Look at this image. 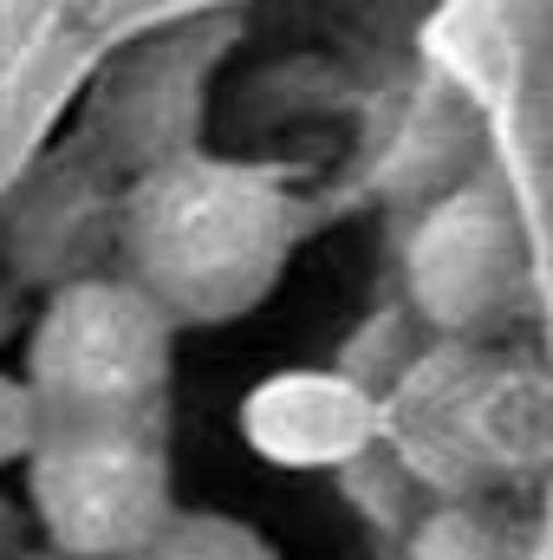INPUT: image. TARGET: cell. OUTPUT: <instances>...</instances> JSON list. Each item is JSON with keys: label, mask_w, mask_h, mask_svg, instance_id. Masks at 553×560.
Wrapping results in <instances>:
<instances>
[{"label": "cell", "mask_w": 553, "mask_h": 560, "mask_svg": "<svg viewBox=\"0 0 553 560\" xmlns=\"http://www.w3.org/2000/svg\"><path fill=\"white\" fill-rule=\"evenodd\" d=\"M111 255L176 326H222L274 293L293 255V196L274 170L163 150L118 189Z\"/></svg>", "instance_id": "cell-1"}, {"label": "cell", "mask_w": 553, "mask_h": 560, "mask_svg": "<svg viewBox=\"0 0 553 560\" xmlns=\"http://www.w3.org/2000/svg\"><path fill=\"white\" fill-rule=\"evenodd\" d=\"M176 319L125 275L46 287L26 339V398L46 423H163Z\"/></svg>", "instance_id": "cell-2"}, {"label": "cell", "mask_w": 553, "mask_h": 560, "mask_svg": "<svg viewBox=\"0 0 553 560\" xmlns=\"http://www.w3.org/2000/svg\"><path fill=\"white\" fill-rule=\"evenodd\" d=\"M391 443L443 495H482L528 476L548 456V392L521 359H495L475 339L430 352L391 398Z\"/></svg>", "instance_id": "cell-3"}, {"label": "cell", "mask_w": 553, "mask_h": 560, "mask_svg": "<svg viewBox=\"0 0 553 560\" xmlns=\"http://www.w3.org/2000/svg\"><path fill=\"white\" fill-rule=\"evenodd\" d=\"M163 423H46L26 443V502L46 548L79 560H125L169 515Z\"/></svg>", "instance_id": "cell-4"}, {"label": "cell", "mask_w": 553, "mask_h": 560, "mask_svg": "<svg viewBox=\"0 0 553 560\" xmlns=\"http://www.w3.org/2000/svg\"><path fill=\"white\" fill-rule=\"evenodd\" d=\"M416 313L449 339L508 326L528 300V242L495 189H456L416 222L404 248Z\"/></svg>", "instance_id": "cell-5"}, {"label": "cell", "mask_w": 553, "mask_h": 560, "mask_svg": "<svg viewBox=\"0 0 553 560\" xmlns=\"http://www.w3.org/2000/svg\"><path fill=\"white\" fill-rule=\"evenodd\" d=\"M118 229V189L105 183L98 163H46L0 215V248L7 268L26 287H59V280L98 275L111 255Z\"/></svg>", "instance_id": "cell-6"}, {"label": "cell", "mask_w": 553, "mask_h": 560, "mask_svg": "<svg viewBox=\"0 0 553 560\" xmlns=\"http://www.w3.org/2000/svg\"><path fill=\"white\" fill-rule=\"evenodd\" d=\"M404 560H528V548H521V535L508 528L502 509H489L475 495H456L416 528Z\"/></svg>", "instance_id": "cell-7"}, {"label": "cell", "mask_w": 553, "mask_h": 560, "mask_svg": "<svg viewBox=\"0 0 553 560\" xmlns=\"http://www.w3.org/2000/svg\"><path fill=\"white\" fill-rule=\"evenodd\" d=\"M125 560H274V548L228 515H163V528Z\"/></svg>", "instance_id": "cell-8"}, {"label": "cell", "mask_w": 553, "mask_h": 560, "mask_svg": "<svg viewBox=\"0 0 553 560\" xmlns=\"http://www.w3.org/2000/svg\"><path fill=\"white\" fill-rule=\"evenodd\" d=\"M39 436V418H33V398H26V385H13L7 372H0V469L13 463V456H26V443Z\"/></svg>", "instance_id": "cell-9"}, {"label": "cell", "mask_w": 553, "mask_h": 560, "mask_svg": "<svg viewBox=\"0 0 553 560\" xmlns=\"http://www.w3.org/2000/svg\"><path fill=\"white\" fill-rule=\"evenodd\" d=\"M26 560H79V555H59V548H46V555H26Z\"/></svg>", "instance_id": "cell-10"}]
</instances>
